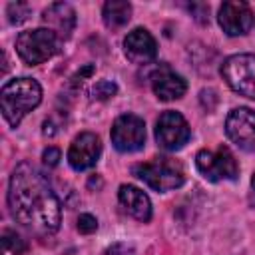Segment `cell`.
Instances as JSON below:
<instances>
[{"mask_svg": "<svg viewBox=\"0 0 255 255\" xmlns=\"http://www.w3.org/2000/svg\"><path fill=\"white\" fill-rule=\"evenodd\" d=\"M2 245H4L6 251H10L14 255H22V253L28 251V243L12 229H4L2 231Z\"/></svg>", "mask_w": 255, "mask_h": 255, "instance_id": "17", "label": "cell"}, {"mask_svg": "<svg viewBox=\"0 0 255 255\" xmlns=\"http://www.w3.org/2000/svg\"><path fill=\"white\" fill-rule=\"evenodd\" d=\"M42 102V88L34 78L22 76L6 82L0 90V108L4 120L16 128L22 118Z\"/></svg>", "mask_w": 255, "mask_h": 255, "instance_id": "2", "label": "cell"}, {"mask_svg": "<svg viewBox=\"0 0 255 255\" xmlns=\"http://www.w3.org/2000/svg\"><path fill=\"white\" fill-rule=\"evenodd\" d=\"M151 88L161 102H171L185 94L187 84L179 74L171 72L169 68H161L151 76Z\"/></svg>", "mask_w": 255, "mask_h": 255, "instance_id": "15", "label": "cell"}, {"mask_svg": "<svg viewBox=\"0 0 255 255\" xmlns=\"http://www.w3.org/2000/svg\"><path fill=\"white\" fill-rule=\"evenodd\" d=\"M118 92V86L114 84V82H110V80H100L94 88H92V98L94 100H110L114 94Z\"/></svg>", "mask_w": 255, "mask_h": 255, "instance_id": "18", "label": "cell"}, {"mask_svg": "<svg viewBox=\"0 0 255 255\" xmlns=\"http://www.w3.org/2000/svg\"><path fill=\"white\" fill-rule=\"evenodd\" d=\"M217 22L227 36H241L253 28L255 16L245 2H223L219 6Z\"/></svg>", "mask_w": 255, "mask_h": 255, "instance_id": "11", "label": "cell"}, {"mask_svg": "<svg viewBox=\"0 0 255 255\" xmlns=\"http://www.w3.org/2000/svg\"><path fill=\"white\" fill-rule=\"evenodd\" d=\"M96 229H98V221H96L94 215H90V213H82V215L78 217V231H80V233L90 235V233H94Z\"/></svg>", "mask_w": 255, "mask_h": 255, "instance_id": "20", "label": "cell"}, {"mask_svg": "<svg viewBox=\"0 0 255 255\" xmlns=\"http://www.w3.org/2000/svg\"><path fill=\"white\" fill-rule=\"evenodd\" d=\"M195 165L199 173L209 181L235 179L239 173L237 159L225 145H219L217 149H201L195 155Z\"/></svg>", "mask_w": 255, "mask_h": 255, "instance_id": "6", "label": "cell"}, {"mask_svg": "<svg viewBox=\"0 0 255 255\" xmlns=\"http://www.w3.org/2000/svg\"><path fill=\"white\" fill-rule=\"evenodd\" d=\"M131 173L155 191L177 189L185 181L181 163L171 157H153L151 161L137 163L131 167Z\"/></svg>", "mask_w": 255, "mask_h": 255, "instance_id": "3", "label": "cell"}, {"mask_svg": "<svg viewBox=\"0 0 255 255\" xmlns=\"http://www.w3.org/2000/svg\"><path fill=\"white\" fill-rule=\"evenodd\" d=\"M227 137L245 151H255V110L235 108L225 120Z\"/></svg>", "mask_w": 255, "mask_h": 255, "instance_id": "9", "label": "cell"}, {"mask_svg": "<svg viewBox=\"0 0 255 255\" xmlns=\"http://www.w3.org/2000/svg\"><path fill=\"white\" fill-rule=\"evenodd\" d=\"M42 159L48 167H56L58 161H60V149L58 147H46L44 153H42Z\"/></svg>", "mask_w": 255, "mask_h": 255, "instance_id": "21", "label": "cell"}, {"mask_svg": "<svg viewBox=\"0 0 255 255\" xmlns=\"http://www.w3.org/2000/svg\"><path fill=\"white\" fill-rule=\"evenodd\" d=\"M60 50V38L48 28L20 32L16 38V52L28 66H38L50 60Z\"/></svg>", "mask_w": 255, "mask_h": 255, "instance_id": "4", "label": "cell"}, {"mask_svg": "<svg viewBox=\"0 0 255 255\" xmlns=\"http://www.w3.org/2000/svg\"><path fill=\"white\" fill-rule=\"evenodd\" d=\"M191 129L179 112L167 110L155 122V141L165 151H177L189 141Z\"/></svg>", "mask_w": 255, "mask_h": 255, "instance_id": "7", "label": "cell"}, {"mask_svg": "<svg viewBox=\"0 0 255 255\" xmlns=\"http://www.w3.org/2000/svg\"><path fill=\"white\" fill-rule=\"evenodd\" d=\"M100 153H102L100 137L96 133H92V131H82L70 143L68 163L72 165V169L84 171V169H90V167H94L98 163Z\"/></svg>", "mask_w": 255, "mask_h": 255, "instance_id": "10", "label": "cell"}, {"mask_svg": "<svg viewBox=\"0 0 255 255\" xmlns=\"http://www.w3.org/2000/svg\"><path fill=\"white\" fill-rule=\"evenodd\" d=\"M8 207L14 221L34 235L48 237L60 227L62 203L42 171L28 161L18 163L10 175Z\"/></svg>", "mask_w": 255, "mask_h": 255, "instance_id": "1", "label": "cell"}, {"mask_svg": "<svg viewBox=\"0 0 255 255\" xmlns=\"http://www.w3.org/2000/svg\"><path fill=\"white\" fill-rule=\"evenodd\" d=\"M42 22L48 26V30H52L60 42L62 40H68L76 28V12L70 4L66 2H56V4H50L44 14H42Z\"/></svg>", "mask_w": 255, "mask_h": 255, "instance_id": "13", "label": "cell"}, {"mask_svg": "<svg viewBox=\"0 0 255 255\" xmlns=\"http://www.w3.org/2000/svg\"><path fill=\"white\" fill-rule=\"evenodd\" d=\"M249 201H251V205H255V173L251 177V197H249Z\"/></svg>", "mask_w": 255, "mask_h": 255, "instance_id": "23", "label": "cell"}, {"mask_svg": "<svg viewBox=\"0 0 255 255\" xmlns=\"http://www.w3.org/2000/svg\"><path fill=\"white\" fill-rule=\"evenodd\" d=\"M106 255H133V249H131V247H128V245L118 243V245L110 247V249L106 251Z\"/></svg>", "mask_w": 255, "mask_h": 255, "instance_id": "22", "label": "cell"}, {"mask_svg": "<svg viewBox=\"0 0 255 255\" xmlns=\"http://www.w3.org/2000/svg\"><path fill=\"white\" fill-rule=\"evenodd\" d=\"M120 205L128 215H131L137 221H149L151 219V201L149 197L135 185H122L118 191Z\"/></svg>", "mask_w": 255, "mask_h": 255, "instance_id": "14", "label": "cell"}, {"mask_svg": "<svg viewBox=\"0 0 255 255\" xmlns=\"http://www.w3.org/2000/svg\"><path fill=\"white\" fill-rule=\"evenodd\" d=\"M102 16H104V24L108 28H112V30L122 28L131 18V4L126 0H110L104 4Z\"/></svg>", "mask_w": 255, "mask_h": 255, "instance_id": "16", "label": "cell"}, {"mask_svg": "<svg viewBox=\"0 0 255 255\" xmlns=\"http://www.w3.org/2000/svg\"><path fill=\"white\" fill-rule=\"evenodd\" d=\"M112 143L122 153H131L143 147L145 143V124L135 114L120 116L112 126Z\"/></svg>", "mask_w": 255, "mask_h": 255, "instance_id": "8", "label": "cell"}, {"mask_svg": "<svg viewBox=\"0 0 255 255\" xmlns=\"http://www.w3.org/2000/svg\"><path fill=\"white\" fill-rule=\"evenodd\" d=\"M28 16H30V8L26 4L16 2V4L8 6V20H10V24H22Z\"/></svg>", "mask_w": 255, "mask_h": 255, "instance_id": "19", "label": "cell"}, {"mask_svg": "<svg viewBox=\"0 0 255 255\" xmlns=\"http://www.w3.org/2000/svg\"><path fill=\"white\" fill-rule=\"evenodd\" d=\"M124 54L133 64H149L157 56L155 38L145 28H133L124 38Z\"/></svg>", "mask_w": 255, "mask_h": 255, "instance_id": "12", "label": "cell"}, {"mask_svg": "<svg viewBox=\"0 0 255 255\" xmlns=\"http://www.w3.org/2000/svg\"><path fill=\"white\" fill-rule=\"evenodd\" d=\"M221 76L233 92L255 100V54L229 56L221 64Z\"/></svg>", "mask_w": 255, "mask_h": 255, "instance_id": "5", "label": "cell"}]
</instances>
